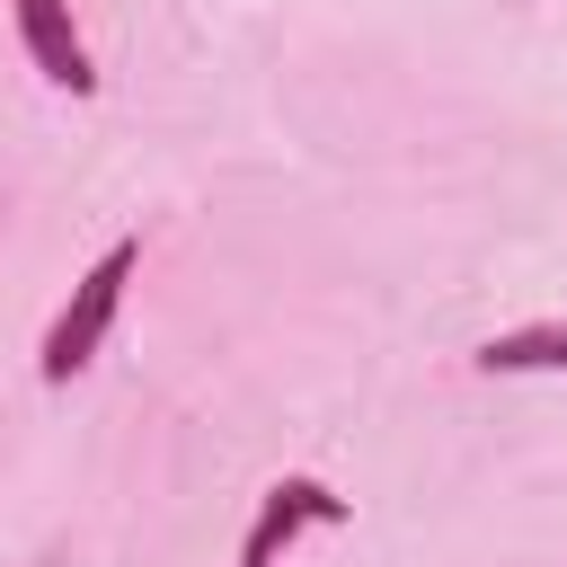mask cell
Instances as JSON below:
<instances>
[{"label":"cell","instance_id":"1","mask_svg":"<svg viewBox=\"0 0 567 567\" xmlns=\"http://www.w3.org/2000/svg\"><path fill=\"white\" fill-rule=\"evenodd\" d=\"M133 275H142V239H115V248L71 284V301L44 319V346H35V381H44V390H62V381H80V372L97 363V346H106Z\"/></svg>","mask_w":567,"mask_h":567},{"label":"cell","instance_id":"2","mask_svg":"<svg viewBox=\"0 0 567 567\" xmlns=\"http://www.w3.org/2000/svg\"><path fill=\"white\" fill-rule=\"evenodd\" d=\"M354 505L328 487V478H275L266 496H257V523H248V540H239V567H284V549L301 540V532H337Z\"/></svg>","mask_w":567,"mask_h":567},{"label":"cell","instance_id":"3","mask_svg":"<svg viewBox=\"0 0 567 567\" xmlns=\"http://www.w3.org/2000/svg\"><path fill=\"white\" fill-rule=\"evenodd\" d=\"M9 9H18V44H27L35 80L62 89V97H97V62H89V35H80L71 0H9Z\"/></svg>","mask_w":567,"mask_h":567},{"label":"cell","instance_id":"4","mask_svg":"<svg viewBox=\"0 0 567 567\" xmlns=\"http://www.w3.org/2000/svg\"><path fill=\"white\" fill-rule=\"evenodd\" d=\"M470 363H478L487 381H496V372H567V319H532V328H505V337H487Z\"/></svg>","mask_w":567,"mask_h":567}]
</instances>
